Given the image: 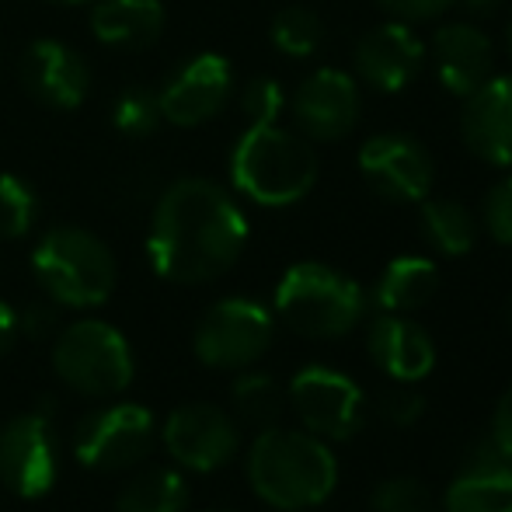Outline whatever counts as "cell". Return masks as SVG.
<instances>
[{"mask_svg":"<svg viewBox=\"0 0 512 512\" xmlns=\"http://www.w3.org/2000/svg\"><path fill=\"white\" fill-rule=\"evenodd\" d=\"M248 248V216L234 192L209 178H178L150 216L147 255L164 283L203 286L237 265Z\"/></svg>","mask_w":512,"mask_h":512,"instance_id":"6da1fadb","label":"cell"},{"mask_svg":"<svg viewBox=\"0 0 512 512\" xmlns=\"http://www.w3.org/2000/svg\"><path fill=\"white\" fill-rule=\"evenodd\" d=\"M248 485L265 506L304 512L331 499L338 485V460L324 439L269 425L248 450Z\"/></svg>","mask_w":512,"mask_h":512,"instance_id":"7a4b0ae2","label":"cell"},{"mask_svg":"<svg viewBox=\"0 0 512 512\" xmlns=\"http://www.w3.org/2000/svg\"><path fill=\"white\" fill-rule=\"evenodd\" d=\"M230 185L255 206H293L317 185V154L307 136L279 122L248 126L230 150Z\"/></svg>","mask_w":512,"mask_h":512,"instance_id":"3957f363","label":"cell"},{"mask_svg":"<svg viewBox=\"0 0 512 512\" xmlns=\"http://www.w3.org/2000/svg\"><path fill=\"white\" fill-rule=\"evenodd\" d=\"M32 276L56 307H102L119 283L112 248L74 223L53 227L32 248Z\"/></svg>","mask_w":512,"mask_h":512,"instance_id":"277c9868","label":"cell"},{"mask_svg":"<svg viewBox=\"0 0 512 512\" xmlns=\"http://www.w3.org/2000/svg\"><path fill=\"white\" fill-rule=\"evenodd\" d=\"M272 304L290 331L314 342H331L363 321L366 293L356 279L331 265L297 262L283 272Z\"/></svg>","mask_w":512,"mask_h":512,"instance_id":"5b68a950","label":"cell"},{"mask_svg":"<svg viewBox=\"0 0 512 512\" xmlns=\"http://www.w3.org/2000/svg\"><path fill=\"white\" fill-rule=\"evenodd\" d=\"M53 370L70 391L84 398H115L133 384V349L108 321L84 317L56 335Z\"/></svg>","mask_w":512,"mask_h":512,"instance_id":"8992f818","label":"cell"},{"mask_svg":"<svg viewBox=\"0 0 512 512\" xmlns=\"http://www.w3.org/2000/svg\"><path fill=\"white\" fill-rule=\"evenodd\" d=\"M276 317L251 297H227L199 317L192 349L209 370H248L269 352Z\"/></svg>","mask_w":512,"mask_h":512,"instance_id":"52a82bcc","label":"cell"},{"mask_svg":"<svg viewBox=\"0 0 512 512\" xmlns=\"http://www.w3.org/2000/svg\"><path fill=\"white\" fill-rule=\"evenodd\" d=\"M157 439V425L143 405L119 401V405H102L77 422L74 429V453L88 471H126L150 457Z\"/></svg>","mask_w":512,"mask_h":512,"instance_id":"ba28073f","label":"cell"},{"mask_svg":"<svg viewBox=\"0 0 512 512\" xmlns=\"http://www.w3.org/2000/svg\"><path fill=\"white\" fill-rule=\"evenodd\" d=\"M60 481L53 411L32 408L0 429V485L21 499H42Z\"/></svg>","mask_w":512,"mask_h":512,"instance_id":"9c48e42d","label":"cell"},{"mask_svg":"<svg viewBox=\"0 0 512 512\" xmlns=\"http://www.w3.org/2000/svg\"><path fill=\"white\" fill-rule=\"evenodd\" d=\"M290 405L317 439H352L366 418V398L352 377L331 366H304L290 384Z\"/></svg>","mask_w":512,"mask_h":512,"instance_id":"30bf717a","label":"cell"},{"mask_svg":"<svg viewBox=\"0 0 512 512\" xmlns=\"http://www.w3.org/2000/svg\"><path fill=\"white\" fill-rule=\"evenodd\" d=\"M234 95V67L220 53H196L168 74L157 88L164 122L178 129H196L213 122Z\"/></svg>","mask_w":512,"mask_h":512,"instance_id":"8fae6325","label":"cell"},{"mask_svg":"<svg viewBox=\"0 0 512 512\" xmlns=\"http://www.w3.org/2000/svg\"><path fill=\"white\" fill-rule=\"evenodd\" d=\"M359 171L366 185L387 203H422L436 182L432 154L408 133H377L359 147Z\"/></svg>","mask_w":512,"mask_h":512,"instance_id":"7c38bea8","label":"cell"},{"mask_svg":"<svg viewBox=\"0 0 512 512\" xmlns=\"http://www.w3.org/2000/svg\"><path fill=\"white\" fill-rule=\"evenodd\" d=\"M161 439L175 464L199 474L227 467L237 457V446H241L237 422L209 401H192V405L171 411L161 429Z\"/></svg>","mask_w":512,"mask_h":512,"instance_id":"4fadbf2b","label":"cell"},{"mask_svg":"<svg viewBox=\"0 0 512 512\" xmlns=\"http://www.w3.org/2000/svg\"><path fill=\"white\" fill-rule=\"evenodd\" d=\"M290 108L300 136L314 143H338L359 126L363 95L352 74L338 67H321L300 81Z\"/></svg>","mask_w":512,"mask_h":512,"instance_id":"5bb4252c","label":"cell"},{"mask_svg":"<svg viewBox=\"0 0 512 512\" xmlns=\"http://www.w3.org/2000/svg\"><path fill=\"white\" fill-rule=\"evenodd\" d=\"M356 81L380 95H401L425 67V42L405 21H384L359 35L352 49Z\"/></svg>","mask_w":512,"mask_h":512,"instance_id":"9a60e30c","label":"cell"},{"mask_svg":"<svg viewBox=\"0 0 512 512\" xmlns=\"http://www.w3.org/2000/svg\"><path fill=\"white\" fill-rule=\"evenodd\" d=\"M21 88L39 105L74 112L91 95V67L74 46L60 39H35L18 60Z\"/></svg>","mask_w":512,"mask_h":512,"instance_id":"2e32d148","label":"cell"},{"mask_svg":"<svg viewBox=\"0 0 512 512\" xmlns=\"http://www.w3.org/2000/svg\"><path fill=\"white\" fill-rule=\"evenodd\" d=\"M460 136L474 157L512 171V74H492L464 98Z\"/></svg>","mask_w":512,"mask_h":512,"instance_id":"e0dca14e","label":"cell"},{"mask_svg":"<svg viewBox=\"0 0 512 512\" xmlns=\"http://www.w3.org/2000/svg\"><path fill=\"white\" fill-rule=\"evenodd\" d=\"M432 70L446 95L467 98L495 74V46L474 21H450L432 35Z\"/></svg>","mask_w":512,"mask_h":512,"instance_id":"ac0fdd59","label":"cell"},{"mask_svg":"<svg viewBox=\"0 0 512 512\" xmlns=\"http://www.w3.org/2000/svg\"><path fill=\"white\" fill-rule=\"evenodd\" d=\"M370 359L398 384H418L436 366V342L408 314H380L366 331Z\"/></svg>","mask_w":512,"mask_h":512,"instance_id":"d6986e66","label":"cell"},{"mask_svg":"<svg viewBox=\"0 0 512 512\" xmlns=\"http://www.w3.org/2000/svg\"><path fill=\"white\" fill-rule=\"evenodd\" d=\"M168 11L161 0H98L91 7V32L108 49H150L164 35Z\"/></svg>","mask_w":512,"mask_h":512,"instance_id":"ffe728a7","label":"cell"},{"mask_svg":"<svg viewBox=\"0 0 512 512\" xmlns=\"http://www.w3.org/2000/svg\"><path fill=\"white\" fill-rule=\"evenodd\" d=\"M439 290V269L432 258L422 255H398L387 262L373 286V300L384 314H411L425 307Z\"/></svg>","mask_w":512,"mask_h":512,"instance_id":"44dd1931","label":"cell"},{"mask_svg":"<svg viewBox=\"0 0 512 512\" xmlns=\"http://www.w3.org/2000/svg\"><path fill=\"white\" fill-rule=\"evenodd\" d=\"M422 234L439 255L446 258H464L478 244V216L471 213L457 199H422Z\"/></svg>","mask_w":512,"mask_h":512,"instance_id":"7402d4cb","label":"cell"},{"mask_svg":"<svg viewBox=\"0 0 512 512\" xmlns=\"http://www.w3.org/2000/svg\"><path fill=\"white\" fill-rule=\"evenodd\" d=\"M446 512H512V467L460 471L443 495Z\"/></svg>","mask_w":512,"mask_h":512,"instance_id":"603a6c76","label":"cell"},{"mask_svg":"<svg viewBox=\"0 0 512 512\" xmlns=\"http://www.w3.org/2000/svg\"><path fill=\"white\" fill-rule=\"evenodd\" d=\"M189 509V485L178 471L150 467L136 474L119 492L115 512H185Z\"/></svg>","mask_w":512,"mask_h":512,"instance_id":"cb8c5ba5","label":"cell"},{"mask_svg":"<svg viewBox=\"0 0 512 512\" xmlns=\"http://www.w3.org/2000/svg\"><path fill=\"white\" fill-rule=\"evenodd\" d=\"M234 415L258 429H269L283 415V391L269 373H241L230 387Z\"/></svg>","mask_w":512,"mask_h":512,"instance_id":"d4e9b609","label":"cell"},{"mask_svg":"<svg viewBox=\"0 0 512 512\" xmlns=\"http://www.w3.org/2000/svg\"><path fill=\"white\" fill-rule=\"evenodd\" d=\"M269 39L272 46L279 49L283 56H293V60H307L321 49L324 42V21L317 18V11L310 7H283V11L272 18L269 28Z\"/></svg>","mask_w":512,"mask_h":512,"instance_id":"484cf974","label":"cell"},{"mask_svg":"<svg viewBox=\"0 0 512 512\" xmlns=\"http://www.w3.org/2000/svg\"><path fill=\"white\" fill-rule=\"evenodd\" d=\"M35 220H39L35 185L18 171H0V237L21 241L25 234H32Z\"/></svg>","mask_w":512,"mask_h":512,"instance_id":"4316f807","label":"cell"},{"mask_svg":"<svg viewBox=\"0 0 512 512\" xmlns=\"http://www.w3.org/2000/svg\"><path fill=\"white\" fill-rule=\"evenodd\" d=\"M164 115L161 102H157L154 88H143V84H129L115 95L112 102V126L119 129L126 140H147L161 129Z\"/></svg>","mask_w":512,"mask_h":512,"instance_id":"83f0119b","label":"cell"},{"mask_svg":"<svg viewBox=\"0 0 512 512\" xmlns=\"http://www.w3.org/2000/svg\"><path fill=\"white\" fill-rule=\"evenodd\" d=\"M286 105H290V98L276 77H251L241 88V112L248 126H272L283 119Z\"/></svg>","mask_w":512,"mask_h":512,"instance_id":"f1b7e54d","label":"cell"},{"mask_svg":"<svg viewBox=\"0 0 512 512\" xmlns=\"http://www.w3.org/2000/svg\"><path fill=\"white\" fill-rule=\"evenodd\" d=\"M370 509L373 512H429L432 509V495L418 478L398 474V478H387V481H380V485L373 488Z\"/></svg>","mask_w":512,"mask_h":512,"instance_id":"f546056e","label":"cell"},{"mask_svg":"<svg viewBox=\"0 0 512 512\" xmlns=\"http://www.w3.org/2000/svg\"><path fill=\"white\" fill-rule=\"evenodd\" d=\"M481 227L495 244L512 248V171L485 192L481 203Z\"/></svg>","mask_w":512,"mask_h":512,"instance_id":"4dcf8cb0","label":"cell"},{"mask_svg":"<svg viewBox=\"0 0 512 512\" xmlns=\"http://www.w3.org/2000/svg\"><path fill=\"white\" fill-rule=\"evenodd\" d=\"M422 411H425V398L411 384L394 387V391H387L384 401H380V415H384L391 425H398V429L415 425L418 418H422Z\"/></svg>","mask_w":512,"mask_h":512,"instance_id":"1f68e13d","label":"cell"},{"mask_svg":"<svg viewBox=\"0 0 512 512\" xmlns=\"http://www.w3.org/2000/svg\"><path fill=\"white\" fill-rule=\"evenodd\" d=\"M394 21H405V25H422V21H436L450 11L457 0H377Z\"/></svg>","mask_w":512,"mask_h":512,"instance_id":"d6a6232c","label":"cell"},{"mask_svg":"<svg viewBox=\"0 0 512 512\" xmlns=\"http://www.w3.org/2000/svg\"><path fill=\"white\" fill-rule=\"evenodd\" d=\"M56 328V310L46 304H32L25 310H18V331L25 338H42Z\"/></svg>","mask_w":512,"mask_h":512,"instance_id":"836d02e7","label":"cell"},{"mask_svg":"<svg viewBox=\"0 0 512 512\" xmlns=\"http://www.w3.org/2000/svg\"><path fill=\"white\" fill-rule=\"evenodd\" d=\"M492 439L512 457V387L502 394L499 408H495V422H492Z\"/></svg>","mask_w":512,"mask_h":512,"instance_id":"e575fe53","label":"cell"},{"mask_svg":"<svg viewBox=\"0 0 512 512\" xmlns=\"http://www.w3.org/2000/svg\"><path fill=\"white\" fill-rule=\"evenodd\" d=\"M18 338H21V331H18V310L0 300V359H4L7 352L14 349V342H18Z\"/></svg>","mask_w":512,"mask_h":512,"instance_id":"d590c367","label":"cell"},{"mask_svg":"<svg viewBox=\"0 0 512 512\" xmlns=\"http://www.w3.org/2000/svg\"><path fill=\"white\" fill-rule=\"evenodd\" d=\"M464 4H467V11H474V14H492L502 0H464Z\"/></svg>","mask_w":512,"mask_h":512,"instance_id":"8d00e7d4","label":"cell"},{"mask_svg":"<svg viewBox=\"0 0 512 512\" xmlns=\"http://www.w3.org/2000/svg\"><path fill=\"white\" fill-rule=\"evenodd\" d=\"M49 4H60V7H74V4H84V0H49Z\"/></svg>","mask_w":512,"mask_h":512,"instance_id":"74e56055","label":"cell"},{"mask_svg":"<svg viewBox=\"0 0 512 512\" xmlns=\"http://www.w3.org/2000/svg\"><path fill=\"white\" fill-rule=\"evenodd\" d=\"M506 49H509V56H512V21H509V28H506Z\"/></svg>","mask_w":512,"mask_h":512,"instance_id":"f35d334b","label":"cell"},{"mask_svg":"<svg viewBox=\"0 0 512 512\" xmlns=\"http://www.w3.org/2000/svg\"><path fill=\"white\" fill-rule=\"evenodd\" d=\"M213 512H234V509H213Z\"/></svg>","mask_w":512,"mask_h":512,"instance_id":"ab89813d","label":"cell"},{"mask_svg":"<svg viewBox=\"0 0 512 512\" xmlns=\"http://www.w3.org/2000/svg\"><path fill=\"white\" fill-rule=\"evenodd\" d=\"M304 512H307V509H304Z\"/></svg>","mask_w":512,"mask_h":512,"instance_id":"60d3db41","label":"cell"}]
</instances>
